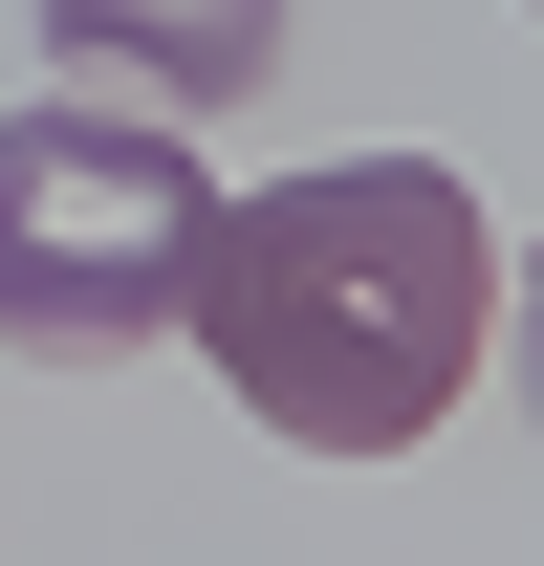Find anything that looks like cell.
<instances>
[{"instance_id": "7a4b0ae2", "label": "cell", "mask_w": 544, "mask_h": 566, "mask_svg": "<svg viewBox=\"0 0 544 566\" xmlns=\"http://www.w3.org/2000/svg\"><path fill=\"white\" fill-rule=\"evenodd\" d=\"M197 132H132L109 87H44V109H0V349L44 370H109L175 327V283H197Z\"/></svg>"}, {"instance_id": "6da1fadb", "label": "cell", "mask_w": 544, "mask_h": 566, "mask_svg": "<svg viewBox=\"0 0 544 566\" xmlns=\"http://www.w3.org/2000/svg\"><path fill=\"white\" fill-rule=\"evenodd\" d=\"M175 327L218 349V392L305 458H414V436L479 392L501 349V240L436 153H348V175H283V197L197 218V283Z\"/></svg>"}, {"instance_id": "3957f363", "label": "cell", "mask_w": 544, "mask_h": 566, "mask_svg": "<svg viewBox=\"0 0 544 566\" xmlns=\"http://www.w3.org/2000/svg\"><path fill=\"white\" fill-rule=\"evenodd\" d=\"M44 44L109 109H262L283 87V0H44Z\"/></svg>"}]
</instances>
